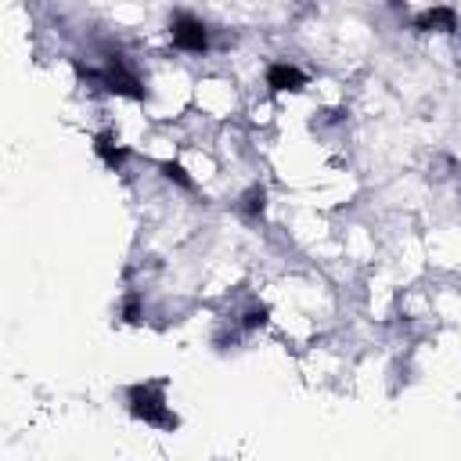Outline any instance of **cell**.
Instances as JSON below:
<instances>
[{"mask_svg": "<svg viewBox=\"0 0 461 461\" xmlns=\"http://www.w3.org/2000/svg\"><path fill=\"white\" fill-rule=\"evenodd\" d=\"M166 389H169L166 378L133 382V385L126 389V407H130V414H133L137 421L155 425V429H166V432L176 429V414H173L169 403H166Z\"/></svg>", "mask_w": 461, "mask_h": 461, "instance_id": "cell-1", "label": "cell"}, {"mask_svg": "<svg viewBox=\"0 0 461 461\" xmlns=\"http://www.w3.org/2000/svg\"><path fill=\"white\" fill-rule=\"evenodd\" d=\"M169 40L184 54H205L209 50V25L187 11H176L169 18Z\"/></svg>", "mask_w": 461, "mask_h": 461, "instance_id": "cell-2", "label": "cell"}, {"mask_svg": "<svg viewBox=\"0 0 461 461\" xmlns=\"http://www.w3.org/2000/svg\"><path fill=\"white\" fill-rule=\"evenodd\" d=\"M411 25L418 32H457V11L447 7V4H436V7H425L411 18Z\"/></svg>", "mask_w": 461, "mask_h": 461, "instance_id": "cell-3", "label": "cell"}, {"mask_svg": "<svg viewBox=\"0 0 461 461\" xmlns=\"http://www.w3.org/2000/svg\"><path fill=\"white\" fill-rule=\"evenodd\" d=\"M267 86H270L274 94L303 90V86H306V72L295 68V65H288V61H274V65L267 68Z\"/></svg>", "mask_w": 461, "mask_h": 461, "instance_id": "cell-4", "label": "cell"}, {"mask_svg": "<svg viewBox=\"0 0 461 461\" xmlns=\"http://www.w3.org/2000/svg\"><path fill=\"white\" fill-rule=\"evenodd\" d=\"M234 212H238L241 220H249V223H259V216L267 212V187H263V184L245 187V191L238 194V202H234Z\"/></svg>", "mask_w": 461, "mask_h": 461, "instance_id": "cell-5", "label": "cell"}, {"mask_svg": "<svg viewBox=\"0 0 461 461\" xmlns=\"http://www.w3.org/2000/svg\"><path fill=\"white\" fill-rule=\"evenodd\" d=\"M94 151H97V158H101L108 169H122L126 158H130V148H126L119 137H112V133H97V137H94Z\"/></svg>", "mask_w": 461, "mask_h": 461, "instance_id": "cell-6", "label": "cell"}, {"mask_svg": "<svg viewBox=\"0 0 461 461\" xmlns=\"http://www.w3.org/2000/svg\"><path fill=\"white\" fill-rule=\"evenodd\" d=\"M158 169H162V176H166V180H173L176 187H184V191H194V180L187 176V169H184L180 162H162Z\"/></svg>", "mask_w": 461, "mask_h": 461, "instance_id": "cell-7", "label": "cell"}, {"mask_svg": "<svg viewBox=\"0 0 461 461\" xmlns=\"http://www.w3.org/2000/svg\"><path fill=\"white\" fill-rule=\"evenodd\" d=\"M119 313H122V321L137 324V321L144 317V313H140V295H137V292H126V299H122V310H119Z\"/></svg>", "mask_w": 461, "mask_h": 461, "instance_id": "cell-8", "label": "cell"}]
</instances>
